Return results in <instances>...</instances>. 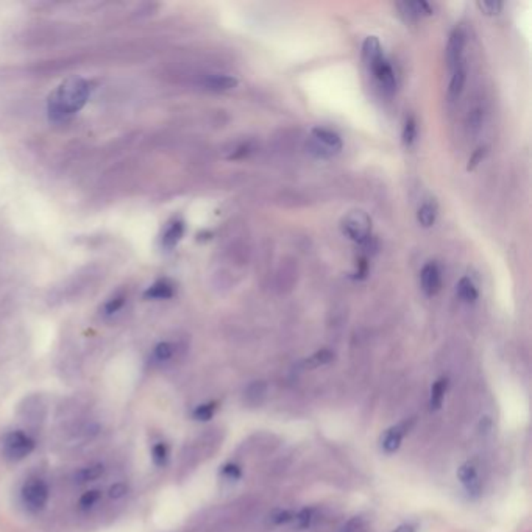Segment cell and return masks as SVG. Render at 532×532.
<instances>
[{"label": "cell", "instance_id": "6da1fadb", "mask_svg": "<svg viewBox=\"0 0 532 532\" xmlns=\"http://www.w3.org/2000/svg\"><path fill=\"white\" fill-rule=\"evenodd\" d=\"M91 96V85L83 78H71L55 89L47 102L51 121L60 122L82 109Z\"/></svg>", "mask_w": 532, "mask_h": 532}, {"label": "cell", "instance_id": "7a4b0ae2", "mask_svg": "<svg viewBox=\"0 0 532 532\" xmlns=\"http://www.w3.org/2000/svg\"><path fill=\"white\" fill-rule=\"evenodd\" d=\"M35 438L26 431H8L0 438V453L11 462H19L33 453Z\"/></svg>", "mask_w": 532, "mask_h": 532}, {"label": "cell", "instance_id": "3957f363", "mask_svg": "<svg viewBox=\"0 0 532 532\" xmlns=\"http://www.w3.org/2000/svg\"><path fill=\"white\" fill-rule=\"evenodd\" d=\"M342 150V139L332 130L323 127H315L312 130V141L309 142V152L315 158H331L332 154Z\"/></svg>", "mask_w": 532, "mask_h": 532}, {"label": "cell", "instance_id": "277c9868", "mask_svg": "<svg viewBox=\"0 0 532 532\" xmlns=\"http://www.w3.org/2000/svg\"><path fill=\"white\" fill-rule=\"evenodd\" d=\"M342 233L353 242L366 244L372 233V220L364 211H351L342 219Z\"/></svg>", "mask_w": 532, "mask_h": 532}, {"label": "cell", "instance_id": "5b68a950", "mask_svg": "<svg viewBox=\"0 0 532 532\" xmlns=\"http://www.w3.org/2000/svg\"><path fill=\"white\" fill-rule=\"evenodd\" d=\"M48 497H51L48 486L46 484V481H42L39 478L28 479L26 484L22 486V490H21L22 503L30 512L36 513L44 509L48 503Z\"/></svg>", "mask_w": 532, "mask_h": 532}, {"label": "cell", "instance_id": "8992f818", "mask_svg": "<svg viewBox=\"0 0 532 532\" xmlns=\"http://www.w3.org/2000/svg\"><path fill=\"white\" fill-rule=\"evenodd\" d=\"M367 66L370 67V71L373 72V76L376 78V82L380 83L381 89L384 91L386 94H393L395 89H397V77H395L392 66L386 60V57H381Z\"/></svg>", "mask_w": 532, "mask_h": 532}, {"label": "cell", "instance_id": "52a82bcc", "mask_svg": "<svg viewBox=\"0 0 532 532\" xmlns=\"http://www.w3.org/2000/svg\"><path fill=\"white\" fill-rule=\"evenodd\" d=\"M463 48H466V33L462 28H454L447 44V64L450 71H454L463 61Z\"/></svg>", "mask_w": 532, "mask_h": 532}, {"label": "cell", "instance_id": "ba28073f", "mask_svg": "<svg viewBox=\"0 0 532 532\" xmlns=\"http://www.w3.org/2000/svg\"><path fill=\"white\" fill-rule=\"evenodd\" d=\"M420 284H422L423 292L428 296L438 294V290L442 287V274L436 263H428L423 265L422 272H420Z\"/></svg>", "mask_w": 532, "mask_h": 532}, {"label": "cell", "instance_id": "9c48e42d", "mask_svg": "<svg viewBox=\"0 0 532 532\" xmlns=\"http://www.w3.org/2000/svg\"><path fill=\"white\" fill-rule=\"evenodd\" d=\"M411 425L407 422H403L395 426V428H391L387 432L384 438H382V450L386 451V453H395L400 448L401 445V441H403V437L407 431H409Z\"/></svg>", "mask_w": 532, "mask_h": 532}, {"label": "cell", "instance_id": "30bf717a", "mask_svg": "<svg viewBox=\"0 0 532 532\" xmlns=\"http://www.w3.org/2000/svg\"><path fill=\"white\" fill-rule=\"evenodd\" d=\"M238 83V78L231 76H220V73H215V76H208L203 80L202 86L211 92H227L236 88Z\"/></svg>", "mask_w": 532, "mask_h": 532}, {"label": "cell", "instance_id": "8fae6325", "mask_svg": "<svg viewBox=\"0 0 532 532\" xmlns=\"http://www.w3.org/2000/svg\"><path fill=\"white\" fill-rule=\"evenodd\" d=\"M175 295V286L169 280H159L153 283L144 292L147 300H169Z\"/></svg>", "mask_w": 532, "mask_h": 532}, {"label": "cell", "instance_id": "7c38bea8", "mask_svg": "<svg viewBox=\"0 0 532 532\" xmlns=\"http://www.w3.org/2000/svg\"><path fill=\"white\" fill-rule=\"evenodd\" d=\"M267 382L264 381H253L251 384L245 389L244 392V401L249 406H259L264 403V400L267 398Z\"/></svg>", "mask_w": 532, "mask_h": 532}, {"label": "cell", "instance_id": "4fadbf2b", "mask_svg": "<svg viewBox=\"0 0 532 532\" xmlns=\"http://www.w3.org/2000/svg\"><path fill=\"white\" fill-rule=\"evenodd\" d=\"M103 475H105V466L103 463L97 462L77 470L73 479H76V482H78V484H88V482H94L97 479H100Z\"/></svg>", "mask_w": 532, "mask_h": 532}, {"label": "cell", "instance_id": "5bb4252c", "mask_svg": "<svg viewBox=\"0 0 532 532\" xmlns=\"http://www.w3.org/2000/svg\"><path fill=\"white\" fill-rule=\"evenodd\" d=\"M451 72H453V76H451L448 94L451 98H457L462 94L463 86H466V82H467V66L462 61V63Z\"/></svg>", "mask_w": 532, "mask_h": 532}, {"label": "cell", "instance_id": "9a60e30c", "mask_svg": "<svg viewBox=\"0 0 532 532\" xmlns=\"http://www.w3.org/2000/svg\"><path fill=\"white\" fill-rule=\"evenodd\" d=\"M184 234V222L181 220H173L172 224L167 227L166 233L163 234V247L166 250H172L178 242H180Z\"/></svg>", "mask_w": 532, "mask_h": 532}, {"label": "cell", "instance_id": "2e32d148", "mask_svg": "<svg viewBox=\"0 0 532 532\" xmlns=\"http://www.w3.org/2000/svg\"><path fill=\"white\" fill-rule=\"evenodd\" d=\"M362 53H364V60H366L367 64L373 63V61H376L381 57H384V53H382L381 42L378 38H376V36H369V38L364 41Z\"/></svg>", "mask_w": 532, "mask_h": 532}, {"label": "cell", "instance_id": "e0dca14e", "mask_svg": "<svg viewBox=\"0 0 532 532\" xmlns=\"http://www.w3.org/2000/svg\"><path fill=\"white\" fill-rule=\"evenodd\" d=\"M457 295H459V299L467 301V303H473L478 300V289H476L475 283L470 280V278L463 276L459 280V283H457Z\"/></svg>", "mask_w": 532, "mask_h": 532}, {"label": "cell", "instance_id": "ac0fdd59", "mask_svg": "<svg viewBox=\"0 0 532 532\" xmlns=\"http://www.w3.org/2000/svg\"><path fill=\"white\" fill-rule=\"evenodd\" d=\"M436 218H437V208L432 205V203H425V205L418 208L417 220L423 228H429L434 225Z\"/></svg>", "mask_w": 532, "mask_h": 532}, {"label": "cell", "instance_id": "d6986e66", "mask_svg": "<svg viewBox=\"0 0 532 532\" xmlns=\"http://www.w3.org/2000/svg\"><path fill=\"white\" fill-rule=\"evenodd\" d=\"M447 386H448V382H447V380H443V378L436 381L434 386H432L431 401H429L432 411L441 409L442 401H443V397H445V392H447Z\"/></svg>", "mask_w": 532, "mask_h": 532}, {"label": "cell", "instance_id": "ffe728a7", "mask_svg": "<svg viewBox=\"0 0 532 532\" xmlns=\"http://www.w3.org/2000/svg\"><path fill=\"white\" fill-rule=\"evenodd\" d=\"M173 355H175V345L170 342H159L157 346H154L152 357L154 362L163 364V362L170 361Z\"/></svg>", "mask_w": 532, "mask_h": 532}, {"label": "cell", "instance_id": "44dd1931", "mask_svg": "<svg viewBox=\"0 0 532 532\" xmlns=\"http://www.w3.org/2000/svg\"><path fill=\"white\" fill-rule=\"evenodd\" d=\"M152 461L157 467H164L169 461V447L164 442H158L152 448Z\"/></svg>", "mask_w": 532, "mask_h": 532}, {"label": "cell", "instance_id": "7402d4cb", "mask_svg": "<svg viewBox=\"0 0 532 532\" xmlns=\"http://www.w3.org/2000/svg\"><path fill=\"white\" fill-rule=\"evenodd\" d=\"M102 498V492L97 490V488H92V490L85 492L82 497L78 499V506L82 511H89L94 507L98 501Z\"/></svg>", "mask_w": 532, "mask_h": 532}, {"label": "cell", "instance_id": "603a6c76", "mask_svg": "<svg viewBox=\"0 0 532 532\" xmlns=\"http://www.w3.org/2000/svg\"><path fill=\"white\" fill-rule=\"evenodd\" d=\"M457 476H459L462 484H467V482L479 478L478 467H476V463L473 461H468L466 463H462L461 468L457 470Z\"/></svg>", "mask_w": 532, "mask_h": 532}, {"label": "cell", "instance_id": "cb8c5ba5", "mask_svg": "<svg viewBox=\"0 0 532 532\" xmlns=\"http://www.w3.org/2000/svg\"><path fill=\"white\" fill-rule=\"evenodd\" d=\"M334 360V355L332 351L330 350H320L315 353L314 356L309 357V360L305 362V366L309 367V369H314V367H319V366H325V364L331 362Z\"/></svg>", "mask_w": 532, "mask_h": 532}, {"label": "cell", "instance_id": "d4e9b609", "mask_svg": "<svg viewBox=\"0 0 532 532\" xmlns=\"http://www.w3.org/2000/svg\"><path fill=\"white\" fill-rule=\"evenodd\" d=\"M417 138V122L414 117H407L403 128V144L406 147H411Z\"/></svg>", "mask_w": 532, "mask_h": 532}, {"label": "cell", "instance_id": "484cf974", "mask_svg": "<svg viewBox=\"0 0 532 532\" xmlns=\"http://www.w3.org/2000/svg\"><path fill=\"white\" fill-rule=\"evenodd\" d=\"M476 7L479 8L482 15L486 16H497L504 8L503 2H495V0H484V2H476Z\"/></svg>", "mask_w": 532, "mask_h": 532}, {"label": "cell", "instance_id": "4316f807", "mask_svg": "<svg viewBox=\"0 0 532 532\" xmlns=\"http://www.w3.org/2000/svg\"><path fill=\"white\" fill-rule=\"evenodd\" d=\"M214 412H215V403H205L195 407L193 412V417L195 420H199V422H208V420L213 418Z\"/></svg>", "mask_w": 532, "mask_h": 532}, {"label": "cell", "instance_id": "83f0119b", "mask_svg": "<svg viewBox=\"0 0 532 532\" xmlns=\"http://www.w3.org/2000/svg\"><path fill=\"white\" fill-rule=\"evenodd\" d=\"M312 520H314L312 509H303L294 515V522L300 529L309 528V526H311V523H312Z\"/></svg>", "mask_w": 532, "mask_h": 532}, {"label": "cell", "instance_id": "f1b7e54d", "mask_svg": "<svg viewBox=\"0 0 532 532\" xmlns=\"http://www.w3.org/2000/svg\"><path fill=\"white\" fill-rule=\"evenodd\" d=\"M340 532H366V522L361 517H353L342 526Z\"/></svg>", "mask_w": 532, "mask_h": 532}, {"label": "cell", "instance_id": "f546056e", "mask_svg": "<svg viewBox=\"0 0 532 532\" xmlns=\"http://www.w3.org/2000/svg\"><path fill=\"white\" fill-rule=\"evenodd\" d=\"M125 305V295L123 294H119V295H114L113 299H109L107 305H105V314H114L119 311V309Z\"/></svg>", "mask_w": 532, "mask_h": 532}, {"label": "cell", "instance_id": "4dcf8cb0", "mask_svg": "<svg viewBox=\"0 0 532 532\" xmlns=\"http://www.w3.org/2000/svg\"><path fill=\"white\" fill-rule=\"evenodd\" d=\"M127 492H128V487H127L125 482H116V484L109 487L108 495H109L111 499H121V498L125 497Z\"/></svg>", "mask_w": 532, "mask_h": 532}, {"label": "cell", "instance_id": "1f68e13d", "mask_svg": "<svg viewBox=\"0 0 532 532\" xmlns=\"http://www.w3.org/2000/svg\"><path fill=\"white\" fill-rule=\"evenodd\" d=\"M486 154H487V147H479L478 150H476V152L472 154V158H470V161H468V167H467V169H468V170L475 169V167L478 166L482 159H484Z\"/></svg>", "mask_w": 532, "mask_h": 532}, {"label": "cell", "instance_id": "d6a6232c", "mask_svg": "<svg viewBox=\"0 0 532 532\" xmlns=\"http://www.w3.org/2000/svg\"><path fill=\"white\" fill-rule=\"evenodd\" d=\"M222 475L228 479H238L240 476V470L238 466H234V463H227V466L222 468Z\"/></svg>", "mask_w": 532, "mask_h": 532}, {"label": "cell", "instance_id": "836d02e7", "mask_svg": "<svg viewBox=\"0 0 532 532\" xmlns=\"http://www.w3.org/2000/svg\"><path fill=\"white\" fill-rule=\"evenodd\" d=\"M294 520V513L289 512V511H283V512H278L276 515L274 517V522L276 524H284V523H289Z\"/></svg>", "mask_w": 532, "mask_h": 532}, {"label": "cell", "instance_id": "e575fe53", "mask_svg": "<svg viewBox=\"0 0 532 532\" xmlns=\"http://www.w3.org/2000/svg\"><path fill=\"white\" fill-rule=\"evenodd\" d=\"M249 147H247V145H240L239 148H236V152H234L233 154H231V158L233 159H238V158H244V157H247V154H249Z\"/></svg>", "mask_w": 532, "mask_h": 532}, {"label": "cell", "instance_id": "d590c367", "mask_svg": "<svg viewBox=\"0 0 532 532\" xmlns=\"http://www.w3.org/2000/svg\"><path fill=\"white\" fill-rule=\"evenodd\" d=\"M392 532H416V528L412 524H400L398 528H395Z\"/></svg>", "mask_w": 532, "mask_h": 532}]
</instances>
